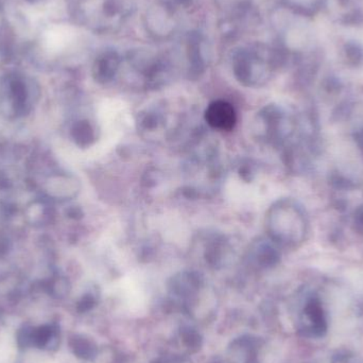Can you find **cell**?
I'll return each mask as SVG.
<instances>
[{"label": "cell", "instance_id": "obj_1", "mask_svg": "<svg viewBox=\"0 0 363 363\" xmlns=\"http://www.w3.org/2000/svg\"><path fill=\"white\" fill-rule=\"evenodd\" d=\"M205 121L213 129L230 131L236 125L237 115L232 104L218 100L209 104L206 108Z\"/></svg>", "mask_w": 363, "mask_h": 363}, {"label": "cell", "instance_id": "obj_3", "mask_svg": "<svg viewBox=\"0 0 363 363\" xmlns=\"http://www.w3.org/2000/svg\"><path fill=\"white\" fill-rule=\"evenodd\" d=\"M74 138L81 145H89L94 138L93 129L86 121H82L74 129Z\"/></svg>", "mask_w": 363, "mask_h": 363}, {"label": "cell", "instance_id": "obj_2", "mask_svg": "<svg viewBox=\"0 0 363 363\" xmlns=\"http://www.w3.org/2000/svg\"><path fill=\"white\" fill-rule=\"evenodd\" d=\"M117 67H118V59H117L116 55L111 53L110 57H104V61H102L100 74L104 77V79L108 80V79L114 76Z\"/></svg>", "mask_w": 363, "mask_h": 363}]
</instances>
